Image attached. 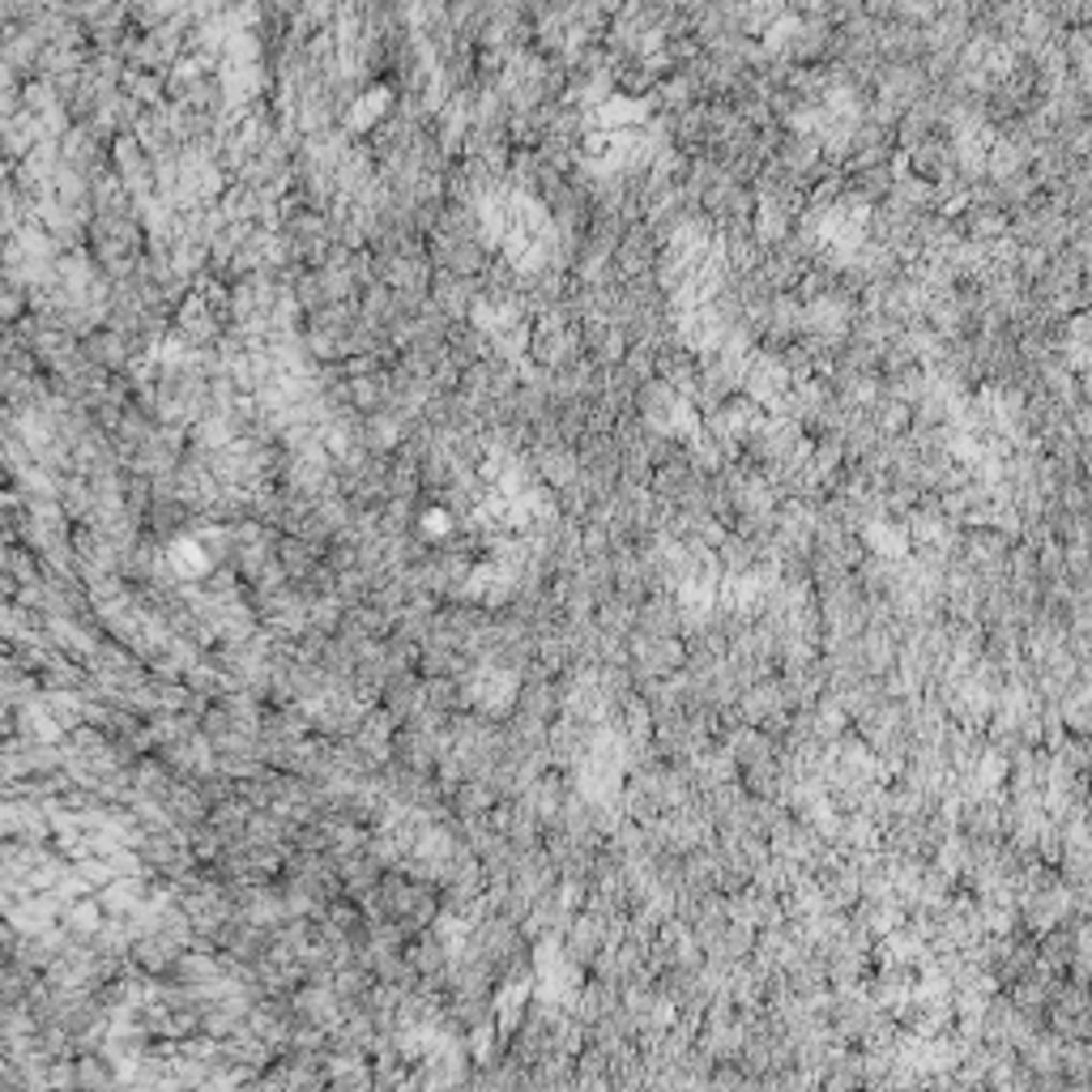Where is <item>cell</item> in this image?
Returning <instances> with one entry per match:
<instances>
[{"label":"cell","mask_w":1092,"mask_h":1092,"mask_svg":"<svg viewBox=\"0 0 1092 1092\" xmlns=\"http://www.w3.org/2000/svg\"><path fill=\"white\" fill-rule=\"evenodd\" d=\"M871 542H875V551H888V555H901V547H905L901 529H892V525H875V529H871Z\"/></svg>","instance_id":"1"}]
</instances>
